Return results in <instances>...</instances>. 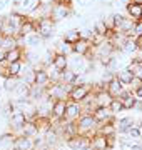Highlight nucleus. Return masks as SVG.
<instances>
[{"label":"nucleus","instance_id":"nucleus-1","mask_svg":"<svg viewBox=\"0 0 142 150\" xmlns=\"http://www.w3.org/2000/svg\"><path fill=\"white\" fill-rule=\"evenodd\" d=\"M23 18H25V15L12 10L10 15L5 17L4 28H2V35L4 37H17V35H20V25H22Z\"/></svg>","mask_w":142,"mask_h":150},{"label":"nucleus","instance_id":"nucleus-2","mask_svg":"<svg viewBox=\"0 0 142 150\" xmlns=\"http://www.w3.org/2000/svg\"><path fill=\"white\" fill-rule=\"evenodd\" d=\"M67 59H69V67H67V69H70L72 72H75V74H79V75H85L89 70L92 69V64L87 62V59H85L84 55L70 54Z\"/></svg>","mask_w":142,"mask_h":150},{"label":"nucleus","instance_id":"nucleus-3","mask_svg":"<svg viewBox=\"0 0 142 150\" xmlns=\"http://www.w3.org/2000/svg\"><path fill=\"white\" fill-rule=\"evenodd\" d=\"M72 13V4H64V2H54V5L50 8V18L57 23V22L67 20Z\"/></svg>","mask_w":142,"mask_h":150},{"label":"nucleus","instance_id":"nucleus-4","mask_svg":"<svg viewBox=\"0 0 142 150\" xmlns=\"http://www.w3.org/2000/svg\"><path fill=\"white\" fill-rule=\"evenodd\" d=\"M35 28H37V33L44 38H50L55 33V22L50 18V17H42L35 22Z\"/></svg>","mask_w":142,"mask_h":150},{"label":"nucleus","instance_id":"nucleus-5","mask_svg":"<svg viewBox=\"0 0 142 150\" xmlns=\"http://www.w3.org/2000/svg\"><path fill=\"white\" fill-rule=\"evenodd\" d=\"M42 0H13V10L22 13V15H28L32 13Z\"/></svg>","mask_w":142,"mask_h":150},{"label":"nucleus","instance_id":"nucleus-6","mask_svg":"<svg viewBox=\"0 0 142 150\" xmlns=\"http://www.w3.org/2000/svg\"><path fill=\"white\" fill-rule=\"evenodd\" d=\"M90 90H92V87H90V83H80V85H74L70 88V92H69V98L70 100H74V102H80V100H84L85 97L90 93Z\"/></svg>","mask_w":142,"mask_h":150},{"label":"nucleus","instance_id":"nucleus-7","mask_svg":"<svg viewBox=\"0 0 142 150\" xmlns=\"http://www.w3.org/2000/svg\"><path fill=\"white\" fill-rule=\"evenodd\" d=\"M69 147L72 150H89L90 149V140L89 137H79V135H74L69 139Z\"/></svg>","mask_w":142,"mask_h":150},{"label":"nucleus","instance_id":"nucleus-8","mask_svg":"<svg viewBox=\"0 0 142 150\" xmlns=\"http://www.w3.org/2000/svg\"><path fill=\"white\" fill-rule=\"evenodd\" d=\"M80 112H82L80 102H74V100H67L65 102V115H64V117H65L67 120L77 118L79 115H80Z\"/></svg>","mask_w":142,"mask_h":150},{"label":"nucleus","instance_id":"nucleus-9","mask_svg":"<svg viewBox=\"0 0 142 150\" xmlns=\"http://www.w3.org/2000/svg\"><path fill=\"white\" fill-rule=\"evenodd\" d=\"M115 98H119L120 102H122V105H124L126 110L134 108V107H136V103H137V97L134 95L132 92H129V90H122L119 95L115 97Z\"/></svg>","mask_w":142,"mask_h":150},{"label":"nucleus","instance_id":"nucleus-10","mask_svg":"<svg viewBox=\"0 0 142 150\" xmlns=\"http://www.w3.org/2000/svg\"><path fill=\"white\" fill-rule=\"evenodd\" d=\"M126 12L134 22L142 20V4L141 2H129L126 5Z\"/></svg>","mask_w":142,"mask_h":150},{"label":"nucleus","instance_id":"nucleus-11","mask_svg":"<svg viewBox=\"0 0 142 150\" xmlns=\"http://www.w3.org/2000/svg\"><path fill=\"white\" fill-rule=\"evenodd\" d=\"M90 48H94L92 45H90V42L85 40V38H80V40H77V42L72 45V54L84 55V57H85V55H89Z\"/></svg>","mask_w":142,"mask_h":150},{"label":"nucleus","instance_id":"nucleus-12","mask_svg":"<svg viewBox=\"0 0 142 150\" xmlns=\"http://www.w3.org/2000/svg\"><path fill=\"white\" fill-rule=\"evenodd\" d=\"M33 83H35V85H42V87H49L50 79H49V74H47V69H44V67H38V69H35Z\"/></svg>","mask_w":142,"mask_h":150},{"label":"nucleus","instance_id":"nucleus-13","mask_svg":"<svg viewBox=\"0 0 142 150\" xmlns=\"http://www.w3.org/2000/svg\"><path fill=\"white\" fill-rule=\"evenodd\" d=\"M28 92H30V85L25 83L23 80H18V83L15 85V88H13L10 93H12V97H13L15 100H18V98H25V97H28Z\"/></svg>","mask_w":142,"mask_h":150},{"label":"nucleus","instance_id":"nucleus-14","mask_svg":"<svg viewBox=\"0 0 142 150\" xmlns=\"http://www.w3.org/2000/svg\"><path fill=\"white\" fill-rule=\"evenodd\" d=\"M114 97L110 95L107 90H99L95 95H94V100H95V105L97 107H109L110 102H112Z\"/></svg>","mask_w":142,"mask_h":150},{"label":"nucleus","instance_id":"nucleus-15","mask_svg":"<svg viewBox=\"0 0 142 150\" xmlns=\"http://www.w3.org/2000/svg\"><path fill=\"white\" fill-rule=\"evenodd\" d=\"M22 60H17V62H10L7 64L5 72H4V77H20V72H22Z\"/></svg>","mask_w":142,"mask_h":150},{"label":"nucleus","instance_id":"nucleus-16","mask_svg":"<svg viewBox=\"0 0 142 150\" xmlns=\"http://www.w3.org/2000/svg\"><path fill=\"white\" fill-rule=\"evenodd\" d=\"M120 52H124L126 55H132L134 52H139V45H137L136 37H127L120 47Z\"/></svg>","mask_w":142,"mask_h":150},{"label":"nucleus","instance_id":"nucleus-17","mask_svg":"<svg viewBox=\"0 0 142 150\" xmlns=\"http://www.w3.org/2000/svg\"><path fill=\"white\" fill-rule=\"evenodd\" d=\"M52 67L59 72H64V70L69 67V59L67 55H62V54H55L54 59H52Z\"/></svg>","mask_w":142,"mask_h":150},{"label":"nucleus","instance_id":"nucleus-18","mask_svg":"<svg viewBox=\"0 0 142 150\" xmlns=\"http://www.w3.org/2000/svg\"><path fill=\"white\" fill-rule=\"evenodd\" d=\"M115 77H117V80H119L124 87H129L131 82H132V79H134V74L126 67V69H120L119 72H115Z\"/></svg>","mask_w":142,"mask_h":150},{"label":"nucleus","instance_id":"nucleus-19","mask_svg":"<svg viewBox=\"0 0 142 150\" xmlns=\"http://www.w3.org/2000/svg\"><path fill=\"white\" fill-rule=\"evenodd\" d=\"M9 118H10V125H12V127H15V129H20L23 123L27 122L25 113L20 112V110H13V112H12V115Z\"/></svg>","mask_w":142,"mask_h":150},{"label":"nucleus","instance_id":"nucleus-20","mask_svg":"<svg viewBox=\"0 0 142 150\" xmlns=\"http://www.w3.org/2000/svg\"><path fill=\"white\" fill-rule=\"evenodd\" d=\"M95 125H97V120L94 118L92 113H87V115L80 117L77 127H79V129H82V130H89V129H95Z\"/></svg>","mask_w":142,"mask_h":150},{"label":"nucleus","instance_id":"nucleus-21","mask_svg":"<svg viewBox=\"0 0 142 150\" xmlns=\"http://www.w3.org/2000/svg\"><path fill=\"white\" fill-rule=\"evenodd\" d=\"M23 42L27 43L28 47H32V48H37V47H40L42 43H44V38L40 37L37 32H33V33H28V35H23V38H22Z\"/></svg>","mask_w":142,"mask_h":150},{"label":"nucleus","instance_id":"nucleus-22","mask_svg":"<svg viewBox=\"0 0 142 150\" xmlns=\"http://www.w3.org/2000/svg\"><path fill=\"white\" fill-rule=\"evenodd\" d=\"M13 149L15 150H32L33 149V142L28 139V137L22 135L20 139L13 140Z\"/></svg>","mask_w":142,"mask_h":150},{"label":"nucleus","instance_id":"nucleus-23","mask_svg":"<svg viewBox=\"0 0 142 150\" xmlns=\"http://www.w3.org/2000/svg\"><path fill=\"white\" fill-rule=\"evenodd\" d=\"M92 115H94V118H95L97 122H105V120H110L112 112L109 110V107H97L92 112Z\"/></svg>","mask_w":142,"mask_h":150},{"label":"nucleus","instance_id":"nucleus-24","mask_svg":"<svg viewBox=\"0 0 142 150\" xmlns=\"http://www.w3.org/2000/svg\"><path fill=\"white\" fill-rule=\"evenodd\" d=\"M65 102L67 100H54V105H52V115H54L57 120L64 118V115H65Z\"/></svg>","mask_w":142,"mask_h":150},{"label":"nucleus","instance_id":"nucleus-25","mask_svg":"<svg viewBox=\"0 0 142 150\" xmlns=\"http://www.w3.org/2000/svg\"><path fill=\"white\" fill-rule=\"evenodd\" d=\"M105 90H107V92L110 93V95H112V97L115 98V97L119 95L120 92L124 90V85H122V83H120V82L117 80V77H114V79H112V80H110L109 83H107V88H105Z\"/></svg>","mask_w":142,"mask_h":150},{"label":"nucleus","instance_id":"nucleus-26","mask_svg":"<svg viewBox=\"0 0 142 150\" xmlns=\"http://www.w3.org/2000/svg\"><path fill=\"white\" fill-rule=\"evenodd\" d=\"M15 47H18V40L15 37H4L2 35V38H0V48L4 52H9V50H12V48H15Z\"/></svg>","mask_w":142,"mask_h":150},{"label":"nucleus","instance_id":"nucleus-27","mask_svg":"<svg viewBox=\"0 0 142 150\" xmlns=\"http://www.w3.org/2000/svg\"><path fill=\"white\" fill-rule=\"evenodd\" d=\"M37 32V28H35V22L32 18H28L25 17L22 22V25H20V35H28V33H33Z\"/></svg>","mask_w":142,"mask_h":150},{"label":"nucleus","instance_id":"nucleus-28","mask_svg":"<svg viewBox=\"0 0 142 150\" xmlns=\"http://www.w3.org/2000/svg\"><path fill=\"white\" fill-rule=\"evenodd\" d=\"M62 40L67 43H70V45H74L77 40H80V28H70V30H67L64 33V38Z\"/></svg>","mask_w":142,"mask_h":150},{"label":"nucleus","instance_id":"nucleus-29","mask_svg":"<svg viewBox=\"0 0 142 150\" xmlns=\"http://www.w3.org/2000/svg\"><path fill=\"white\" fill-rule=\"evenodd\" d=\"M17 60H22V48L20 47H15L5 52V62L10 64V62H17Z\"/></svg>","mask_w":142,"mask_h":150},{"label":"nucleus","instance_id":"nucleus-30","mask_svg":"<svg viewBox=\"0 0 142 150\" xmlns=\"http://www.w3.org/2000/svg\"><path fill=\"white\" fill-rule=\"evenodd\" d=\"M20 130H22V134L25 135V137H32V135H35V134L38 132L35 122H32V120H30V122L27 120V122H25L22 127H20Z\"/></svg>","mask_w":142,"mask_h":150},{"label":"nucleus","instance_id":"nucleus-31","mask_svg":"<svg viewBox=\"0 0 142 150\" xmlns=\"http://www.w3.org/2000/svg\"><path fill=\"white\" fill-rule=\"evenodd\" d=\"M90 147H92L94 150H107L105 137L104 135H97V137H94V140L90 142Z\"/></svg>","mask_w":142,"mask_h":150},{"label":"nucleus","instance_id":"nucleus-32","mask_svg":"<svg viewBox=\"0 0 142 150\" xmlns=\"http://www.w3.org/2000/svg\"><path fill=\"white\" fill-rule=\"evenodd\" d=\"M55 54H62V55H67V57H69V55L72 54V45L62 40V42L57 43V47H55Z\"/></svg>","mask_w":142,"mask_h":150},{"label":"nucleus","instance_id":"nucleus-33","mask_svg":"<svg viewBox=\"0 0 142 150\" xmlns=\"http://www.w3.org/2000/svg\"><path fill=\"white\" fill-rule=\"evenodd\" d=\"M4 79H5V80H4V90L9 92V93L15 88V85L18 83V80H20L18 77H4Z\"/></svg>","mask_w":142,"mask_h":150},{"label":"nucleus","instance_id":"nucleus-34","mask_svg":"<svg viewBox=\"0 0 142 150\" xmlns=\"http://www.w3.org/2000/svg\"><path fill=\"white\" fill-rule=\"evenodd\" d=\"M134 123H136V122H134V118H132V117H124V118H120L119 123H117V125H119V132H122V134H124V132H127V130L131 129Z\"/></svg>","mask_w":142,"mask_h":150},{"label":"nucleus","instance_id":"nucleus-35","mask_svg":"<svg viewBox=\"0 0 142 150\" xmlns=\"http://www.w3.org/2000/svg\"><path fill=\"white\" fill-rule=\"evenodd\" d=\"M13 140L15 137L12 134H5L0 137V149H9V147H13Z\"/></svg>","mask_w":142,"mask_h":150},{"label":"nucleus","instance_id":"nucleus-36","mask_svg":"<svg viewBox=\"0 0 142 150\" xmlns=\"http://www.w3.org/2000/svg\"><path fill=\"white\" fill-rule=\"evenodd\" d=\"M109 110L112 113H117V112L126 110V108H124V105H122V102H120L119 98H112V102H110V105H109Z\"/></svg>","mask_w":142,"mask_h":150},{"label":"nucleus","instance_id":"nucleus-37","mask_svg":"<svg viewBox=\"0 0 142 150\" xmlns=\"http://www.w3.org/2000/svg\"><path fill=\"white\" fill-rule=\"evenodd\" d=\"M45 139H47V144H50V145L57 144V132H55V130L47 129V135H45Z\"/></svg>","mask_w":142,"mask_h":150},{"label":"nucleus","instance_id":"nucleus-38","mask_svg":"<svg viewBox=\"0 0 142 150\" xmlns=\"http://www.w3.org/2000/svg\"><path fill=\"white\" fill-rule=\"evenodd\" d=\"M100 134L104 135V137H107V135H114L115 134V127L112 125V123H107V125H104V127L100 129Z\"/></svg>","mask_w":142,"mask_h":150},{"label":"nucleus","instance_id":"nucleus-39","mask_svg":"<svg viewBox=\"0 0 142 150\" xmlns=\"http://www.w3.org/2000/svg\"><path fill=\"white\" fill-rule=\"evenodd\" d=\"M132 33H134V37H142V20L136 22L134 23V28H132Z\"/></svg>","mask_w":142,"mask_h":150},{"label":"nucleus","instance_id":"nucleus-40","mask_svg":"<svg viewBox=\"0 0 142 150\" xmlns=\"http://www.w3.org/2000/svg\"><path fill=\"white\" fill-rule=\"evenodd\" d=\"M127 132H129V135H131L132 139H141V137H142L141 129H139V127H134V125H132V127L127 130Z\"/></svg>","mask_w":142,"mask_h":150},{"label":"nucleus","instance_id":"nucleus-41","mask_svg":"<svg viewBox=\"0 0 142 150\" xmlns=\"http://www.w3.org/2000/svg\"><path fill=\"white\" fill-rule=\"evenodd\" d=\"M94 2H95V0H77V4L80 7H90Z\"/></svg>","mask_w":142,"mask_h":150},{"label":"nucleus","instance_id":"nucleus-42","mask_svg":"<svg viewBox=\"0 0 142 150\" xmlns=\"http://www.w3.org/2000/svg\"><path fill=\"white\" fill-rule=\"evenodd\" d=\"M9 5H10V0H0V12L4 8H7Z\"/></svg>","mask_w":142,"mask_h":150},{"label":"nucleus","instance_id":"nucleus-43","mask_svg":"<svg viewBox=\"0 0 142 150\" xmlns=\"http://www.w3.org/2000/svg\"><path fill=\"white\" fill-rule=\"evenodd\" d=\"M134 95H136L137 98H139V100H142V85L139 87L137 90H134Z\"/></svg>","mask_w":142,"mask_h":150},{"label":"nucleus","instance_id":"nucleus-44","mask_svg":"<svg viewBox=\"0 0 142 150\" xmlns=\"http://www.w3.org/2000/svg\"><path fill=\"white\" fill-rule=\"evenodd\" d=\"M131 150H142V147H141V145H136V144H132V145H131Z\"/></svg>","mask_w":142,"mask_h":150},{"label":"nucleus","instance_id":"nucleus-45","mask_svg":"<svg viewBox=\"0 0 142 150\" xmlns=\"http://www.w3.org/2000/svg\"><path fill=\"white\" fill-rule=\"evenodd\" d=\"M4 22H5V17H0V33H2V28H4Z\"/></svg>","mask_w":142,"mask_h":150},{"label":"nucleus","instance_id":"nucleus-46","mask_svg":"<svg viewBox=\"0 0 142 150\" xmlns=\"http://www.w3.org/2000/svg\"><path fill=\"white\" fill-rule=\"evenodd\" d=\"M0 38H2V33H0Z\"/></svg>","mask_w":142,"mask_h":150},{"label":"nucleus","instance_id":"nucleus-47","mask_svg":"<svg viewBox=\"0 0 142 150\" xmlns=\"http://www.w3.org/2000/svg\"><path fill=\"white\" fill-rule=\"evenodd\" d=\"M42 150H47V149H42Z\"/></svg>","mask_w":142,"mask_h":150}]
</instances>
